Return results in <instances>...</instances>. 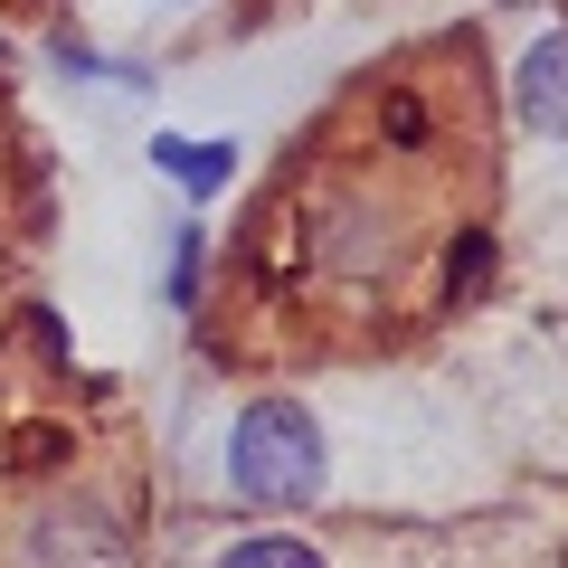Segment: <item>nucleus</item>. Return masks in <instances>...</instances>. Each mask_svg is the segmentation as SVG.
<instances>
[{
	"label": "nucleus",
	"instance_id": "f257e3e1",
	"mask_svg": "<svg viewBox=\"0 0 568 568\" xmlns=\"http://www.w3.org/2000/svg\"><path fill=\"white\" fill-rule=\"evenodd\" d=\"M219 484L246 511H313L332 493V426L304 398H246L227 417L219 446Z\"/></svg>",
	"mask_w": 568,
	"mask_h": 568
},
{
	"label": "nucleus",
	"instance_id": "f03ea898",
	"mask_svg": "<svg viewBox=\"0 0 568 568\" xmlns=\"http://www.w3.org/2000/svg\"><path fill=\"white\" fill-rule=\"evenodd\" d=\"M20 559L29 568H133V530H123V511L104 493H58L20 530Z\"/></svg>",
	"mask_w": 568,
	"mask_h": 568
},
{
	"label": "nucleus",
	"instance_id": "7ed1b4c3",
	"mask_svg": "<svg viewBox=\"0 0 568 568\" xmlns=\"http://www.w3.org/2000/svg\"><path fill=\"white\" fill-rule=\"evenodd\" d=\"M511 123L540 162H568V20H540L511 58Z\"/></svg>",
	"mask_w": 568,
	"mask_h": 568
},
{
	"label": "nucleus",
	"instance_id": "20e7f679",
	"mask_svg": "<svg viewBox=\"0 0 568 568\" xmlns=\"http://www.w3.org/2000/svg\"><path fill=\"white\" fill-rule=\"evenodd\" d=\"M142 152H152V171L181 181L190 200H219V190L237 181V142H209V133H152Z\"/></svg>",
	"mask_w": 568,
	"mask_h": 568
},
{
	"label": "nucleus",
	"instance_id": "39448f33",
	"mask_svg": "<svg viewBox=\"0 0 568 568\" xmlns=\"http://www.w3.org/2000/svg\"><path fill=\"white\" fill-rule=\"evenodd\" d=\"M493 265H503V246H493V227H455L446 237V256H436V304L446 313H465V304H484L493 294Z\"/></svg>",
	"mask_w": 568,
	"mask_h": 568
},
{
	"label": "nucleus",
	"instance_id": "423d86ee",
	"mask_svg": "<svg viewBox=\"0 0 568 568\" xmlns=\"http://www.w3.org/2000/svg\"><path fill=\"white\" fill-rule=\"evenodd\" d=\"M200 284H209V227H200V219H171V256H162V304H171V313H200Z\"/></svg>",
	"mask_w": 568,
	"mask_h": 568
},
{
	"label": "nucleus",
	"instance_id": "0eeeda50",
	"mask_svg": "<svg viewBox=\"0 0 568 568\" xmlns=\"http://www.w3.org/2000/svg\"><path fill=\"white\" fill-rule=\"evenodd\" d=\"M209 568H332V549L304 540V530H246V540H227Z\"/></svg>",
	"mask_w": 568,
	"mask_h": 568
},
{
	"label": "nucleus",
	"instance_id": "6e6552de",
	"mask_svg": "<svg viewBox=\"0 0 568 568\" xmlns=\"http://www.w3.org/2000/svg\"><path fill=\"white\" fill-rule=\"evenodd\" d=\"M48 58H58V77H77V85H114V95H142V85H152V67L104 58V48H85V39H58Z\"/></svg>",
	"mask_w": 568,
	"mask_h": 568
},
{
	"label": "nucleus",
	"instance_id": "1a4fd4ad",
	"mask_svg": "<svg viewBox=\"0 0 568 568\" xmlns=\"http://www.w3.org/2000/svg\"><path fill=\"white\" fill-rule=\"evenodd\" d=\"M142 10H200V0H142Z\"/></svg>",
	"mask_w": 568,
	"mask_h": 568
}]
</instances>
